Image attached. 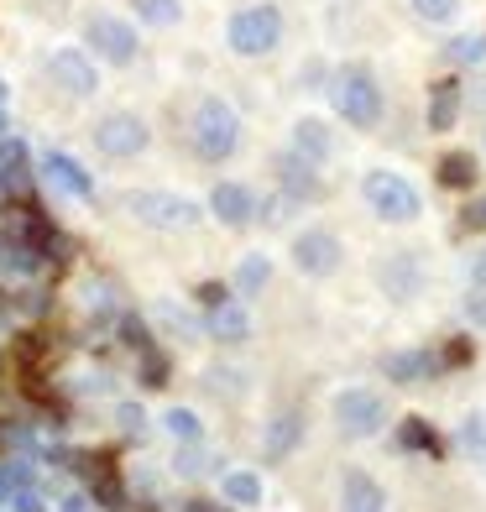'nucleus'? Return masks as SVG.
Instances as JSON below:
<instances>
[{
  "label": "nucleus",
  "mask_w": 486,
  "mask_h": 512,
  "mask_svg": "<svg viewBox=\"0 0 486 512\" xmlns=\"http://www.w3.org/2000/svg\"><path fill=\"white\" fill-rule=\"evenodd\" d=\"M330 147H335V142H330V126H324V121H314V115H309V121H298V126H293V152H304V157H324Z\"/></svg>",
  "instance_id": "obj_18"
},
{
  "label": "nucleus",
  "mask_w": 486,
  "mask_h": 512,
  "mask_svg": "<svg viewBox=\"0 0 486 512\" xmlns=\"http://www.w3.org/2000/svg\"><path fill=\"white\" fill-rule=\"evenodd\" d=\"M466 445H471V450H481V445H486V413H476L471 424H466Z\"/></svg>",
  "instance_id": "obj_30"
},
{
  "label": "nucleus",
  "mask_w": 486,
  "mask_h": 512,
  "mask_svg": "<svg viewBox=\"0 0 486 512\" xmlns=\"http://www.w3.org/2000/svg\"><path fill=\"white\" fill-rule=\"evenodd\" d=\"M330 100H335V110H340V121H351V126H361V131H372V126L382 121V89H377V79L366 74L361 63L340 68Z\"/></svg>",
  "instance_id": "obj_1"
},
{
  "label": "nucleus",
  "mask_w": 486,
  "mask_h": 512,
  "mask_svg": "<svg viewBox=\"0 0 486 512\" xmlns=\"http://www.w3.org/2000/svg\"><path fill=\"white\" fill-rule=\"evenodd\" d=\"M189 131H194V152L204 162H225L230 152L241 147V121H236V110H230L225 100H199Z\"/></svg>",
  "instance_id": "obj_2"
},
{
  "label": "nucleus",
  "mask_w": 486,
  "mask_h": 512,
  "mask_svg": "<svg viewBox=\"0 0 486 512\" xmlns=\"http://www.w3.org/2000/svg\"><path fill=\"white\" fill-rule=\"evenodd\" d=\"M267 272H272V267H267V256H246L241 272H236V288H241V293H257V288L267 283Z\"/></svg>",
  "instance_id": "obj_23"
},
{
  "label": "nucleus",
  "mask_w": 486,
  "mask_h": 512,
  "mask_svg": "<svg viewBox=\"0 0 486 512\" xmlns=\"http://www.w3.org/2000/svg\"><path fill=\"white\" fill-rule=\"evenodd\" d=\"M293 262L309 277H330L340 267V241L330 236V230H304V236L293 241Z\"/></svg>",
  "instance_id": "obj_9"
},
{
  "label": "nucleus",
  "mask_w": 486,
  "mask_h": 512,
  "mask_svg": "<svg viewBox=\"0 0 486 512\" xmlns=\"http://www.w3.org/2000/svg\"><path fill=\"white\" fill-rule=\"evenodd\" d=\"M199 304L220 309V304H225V288H220V283H204V288H199Z\"/></svg>",
  "instance_id": "obj_32"
},
{
  "label": "nucleus",
  "mask_w": 486,
  "mask_h": 512,
  "mask_svg": "<svg viewBox=\"0 0 486 512\" xmlns=\"http://www.w3.org/2000/svg\"><path fill=\"white\" fill-rule=\"evenodd\" d=\"M210 330H215L220 340H246V309H236V304L210 309Z\"/></svg>",
  "instance_id": "obj_21"
},
{
  "label": "nucleus",
  "mask_w": 486,
  "mask_h": 512,
  "mask_svg": "<svg viewBox=\"0 0 486 512\" xmlns=\"http://www.w3.org/2000/svg\"><path fill=\"white\" fill-rule=\"evenodd\" d=\"M277 183H283L293 199H319L314 157H304V152H283V157H277Z\"/></svg>",
  "instance_id": "obj_11"
},
{
  "label": "nucleus",
  "mask_w": 486,
  "mask_h": 512,
  "mask_svg": "<svg viewBox=\"0 0 486 512\" xmlns=\"http://www.w3.org/2000/svg\"><path fill=\"white\" fill-rule=\"evenodd\" d=\"M168 424H173V434H183V439H189V434H199V424H194V413H168Z\"/></svg>",
  "instance_id": "obj_31"
},
{
  "label": "nucleus",
  "mask_w": 486,
  "mask_h": 512,
  "mask_svg": "<svg viewBox=\"0 0 486 512\" xmlns=\"http://www.w3.org/2000/svg\"><path fill=\"white\" fill-rule=\"evenodd\" d=\"M84 42L95 48L105 63H131L136 58V32L121 16H89L84 21Z\"/></svg>",
  "instance_id": "obj_7"
},
{
  "label": "nucleus",
  "mask_w": 486,
  "mask_h": 512,
  "mask_svg": "<svg viewBox=\"0 0 486 512\" xmlns=\"http://www.w3.org/2000/svg\"><path fill=\"white\" fill-rule=\"evenodd\" d=\"M434 178H439V189H471L476 183V157L471 152H445L439 168H434Z\"/></svg>",
  "instance_id": "obj_17"
},
{
  "label": "nucleus",
  "mask_w": 486,
  "mask_h": 512,
  "mask_svg": "<svg viewBox=\"0 0 486 512\" xmlns=\"http://www.w3.org/2000/svg\"><path fill=\"white\" fill-rule=\"evenodd\" d=\"M210 209H215V220H225V225H246L251 209H257V199H251V189H241V183H220V189L210 194Z\"/></svg>",
  "instance_id": "obj_13"
},
{
  "label": "nucleus",
  "mask_w": 486,
  "mask_h": 512,
  "mask_svg": "<svg viewBox=\"0 0 486 512\" xmlns=\"http://www.w3.org/2000/svg\"><path fill=\"white\" fill-rule=\"evenodd\" d=\"M361 194H366V204H372L382 220H419V209H424L419 189H413L403 173H387V168L366 173L361 178Z\"/></svg>",
  "instance_id": "obj_4"
},
{
  "label": "nucleus",
  "mask_w": 486,
  "mask_h": 512,
  "mask_svg": "<svg viewBox=\"0 0 486 512\" xmlns=\"http://www.w3.org/2000/svg\"><path fill=\"white\" fill-rule=\"evenodd\" d=\"M136 11H142V21H152V27H173L178 0H136Z\"/></svg>",
  "instance_id": "obj_24"
},
{
  "label": "nucleus",
  "mask_w": 486,
  "mask_h": 512,
  "mask_svg": "<svg viewBox=\"0 0 486 512\" xmlns=\"http://www.w3.org/2000/svg\"><path fill=\"white\" fill-rule=\"evenodd\" d=\"M225 497H230V502H257V497H262V481L246 476V471H241V476H225Z\"/></svg>",
  "instance_id": "obj_25"
},
{
  "label": "nucleus",
  "mask_w": 486,
  "mask_h": 512,
  "mask_svg": "<svg viewBox=\"0 0 486 512\" xmlns=\"http://www.w3.org/2000/svg\"><path fill=\"white\" fill-rule=\"evenodd\" d=\"M42 173H48L63 194H74V199H95V183H89V173L79 168L74 157H63V152H48V162H42Z\"/></svg>",
  "instance_id": "obj_12"
},
{
  "label": "nucleus",
  "mask_w": 486,
  "mask_h": 512,
  "mask_svg": "<svg viewBox=\"0 0 486 512\" xmlns=\"http://www.w3.org/2000/svg\"><path fill=\"white\" fill-rule=\"evenodd\" d=\"M225 37L241 58H262V53L277 48V37H283V16H277V6H246V11L230 16Z\"/></svg>",
  "instance_id": "obj_3"
},
{
  "label": "nucleus",
  "mask_w": 486,
  "mask_h": 512,
  "mask_svg": "<svg viewBox=\"0 0 486 512\" xmlns=\"http://www.w3.org/2000/svg\"><path fill=\"white\" fill-rule=\"evenodd\" d=\"M48 74L58 79V89H68V95H95V63H89L79 48H63L48 58Z\"/></svg>",
  "instance_id": "obj_10"
},
{
  "label": "nucleus",
  "mask_w": 486,
  "mask_h": 512,
  "mask_svg": "<svg viewBox=\"0 0 486 512\" xmlns=\"http://www.w3.org/2000/svg\"><path fill=\"white\" fill-rule=\"evenodd\" d=\"M460 115V79H439L429 89V131H450Z\"/></svg>",
  "instance_id": "obj_15"
},
{
  "label": "nucleus",
  "mask_w": 486,
  "mask_h": 512,
  "mask_svg": "<svg viewBox=\"0 0 486 512\" xmlns=\"http://www.w3.org/2000/svg\"><path fill=\"white\" fill-rule=\"evenodd\" d=\"M142 377H147V387H168V361H162L157 351H147L142 356Z\"/></svg>",
  "instance_id": "obj_27"
},
{
  "label": "nucleus",
  "mask_w": 486,
  "mask_h": 512,
  "mask_svg": "<svg viewBox=\"0 0 486 512\" xmlns=\"http://www.w3.org/2000/svg\"><path fill=\"white\" fill-rule=\"evenodd\" d=\"M439 366H445V361H439L434 351H403V356H387L382 361V371H387L392 382H429Z\"/></svg>",
  "instance_id": "obj_14"
},
{
  "label": "nucleus",
  "mask_w": 486,
  "mask_h": 512,
  "mask_svg": "<svg viewBox=\"0 0 486 512\" xmlns=\"http://www.w3.org/2000/svg\"><path fill=\"white\" fill-rule=\"evenodd\" d=\"M298 434H304V424H298V413L272 418V429H267V450H272V455H288V450L298 445Z\"/></svg>",
  "instance_id": "obj_20"
},
{
  "label": "nucleus",
  "mask_w": 486,
  "mask_h": 512,
  "mask_svg": "<svg viewBox=\"0 0 486 512\" xmlns=\"http://www.w3.org/2000/svg\"><path fill=\"white\" fill-rule=\"evenodd\" d=\"M95 142H100L105 157H136L147 147V126L136 121V115H126V110H115V115H105V121L95 126Z\"/></svg>",
  "instance_id": "obj_8"
},
{
  "label": "nucleus",
  "mask_w": 486,
  "mask_h": 512,
  "mask_svg": "<svg viewBox=\"0 0 486 512\" xmlns=\"http://www.w3.org/2000/svg\"><path fill=\"white\" fill-rule=\"evenodd\" d=\"M460 225H466V230H486V199H476V204L460 209Z\"/></svg>",
  "instance_id": "obj_28"
},
{
  "label": "nucleus",
  "mask_w": 486,
  "mask_h": 512,
  "mask_svg": "<svg viewBox=\"0 0 486 512\" xmlns=\"http://www.w3.org/2000/svg\"><path fill=\"white\" fill-rule=\"evenodd\" d=\"M335 424H340V434H345V439H372V434L387 424V403H382V392H361V387L340 392V398H335Z\"/></svg>",
  "instance_id": "obj_6"
},
{
  "label": "nucleus",
  "mask_w": 486,
  "mask_h": 512,
  "mask_svg": "<svg viewBox=\"0 0 486 512\" xmlns=\"http://www.w3.org/2000/svg\"><path fill=\"white\" fill-rule=\"evenodd\" d=\"M413 16L429 21V27H445V21L460 16V0H413Z\"/></svg>",
  "instance_id": "obj_22"
},
{
  "label": "nucleus",
  "mask_w": 486,
  "mask_h": 512,
  "mask_svg": "<svg viewBox=\"0 0 486 512\" xmlns=\"http://www.w3.org/2000/svg\"><path fill=\"white\" fill-rule=\"evenodd\" d=\"M471 277H476V283H486V251L476 256V262H471Z\"/></svg>",
  "instance_id": "obj_33"
},
{
  "label": "nucleus",
  "mask_w": 486,
  "mask_h": 512,
  "mask_svg": "<svg viewBox=\"0 0 486 512\" xmlns=\"http://www.w3.org/2000/svg\"><path fill=\"white\" fill-rule=\"evenodd\" d=\"M439 361H445V366H466V361H471V340H450Z\"/></svg>",
  "instance_id": "obj_29"
},
{
  "label": "nucleus",
  "mask_w": 486,
  "mask_h": 512,
  "mask_svg": "<svg viewBox=\"0 0 486 512\" xmlns=\"http://www.w3.org/2000/svg\"><path fill=\"white\" fill-rule=\"evenodd\" d=\"M340 512H382V486L366 471H351L345 476V492H340Z\"/></svg>",
  "instance_id": "obj_16"
},
{
  "label": "nucleus",
  "mask_w": 486,
  "mask_h": 512,
  "mask_svg": "<svg viewBox=\"0 0 486 512\" xmlns=\"http://www.w3.org/2000/svg\"><path fill=\"white\" fill-rule=\"evenodd\" d=\"M450 58L455 63H481L486 58V37H455L450 42Z\"/></svg>",
  "instance_id": "obj_26"
},
{
  "label": "nucleus",
  "mask_w": 486,
  "mask_h": 512,
  "mask_svg": "<svg viewBox=\"0 0 486 512\" xmlns=\"http://www.w3.org/2000/svg\"><path fill=\"white\" fill-rule=\"evenodd\" d=\"M126 215L142 220V225H152V230H189V225L199 220V204L178 199V194H152V189H142V194H126Z\"/></svg>",
  "instance_id": "obj_5"
},
{
  "label": "nucleus",
  "mask_w": 486,
  "mask_h": 512,
  "mask_svg": "<svg viewBox=\"0 0 486 512\" xmlns=\"http://www.w3.org/2000/svg\"><path fill=\"white\" fill-rule=\"evenodd\" d=\"M189 512H225V507H215V502H189Z\"/></svg>",
  "instance_id": "obj_34"
},
{
  "label": "nucleus",
  "mask_w": 486,
  "mask_h": 512,
  "mask_svg": "<svg viewBox=\"0 0 486 512\" xmlns=\"http://www.w3.org/2000/svg\"><path fill=\"white\" fill-rule=\"evenodd\" d=\"M398 445H403V450H424V455H445V445H439V434L424 424V418H403Z\"/></svg>",
  "instance_id": "obj_19"
}]
</instances>
